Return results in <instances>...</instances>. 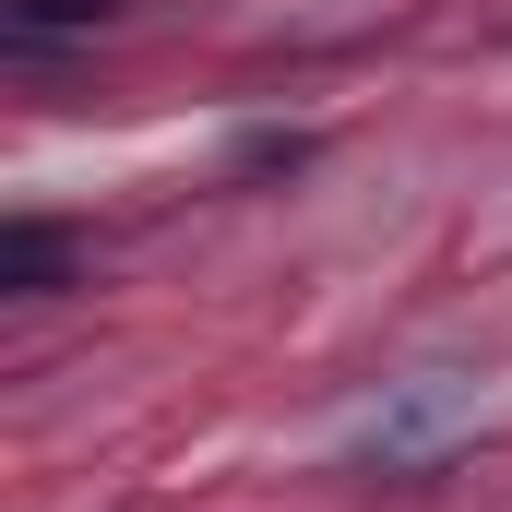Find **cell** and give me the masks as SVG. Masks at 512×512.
<instances>
[{"mask_svg": "<svg viewBox=\"0 0 512 512\" xmlns=\"http://www.w3.org/2000/svg\"><path fill=\"white\" fill-rule=\"evenodd\" d=\"M0 286H12V298H48V286H60V227H12V239H0Z\"/></svg>", "mask_w": 512, "mask_h": 512, "instance_id": "1", "label": "cell"}]
</instances>
